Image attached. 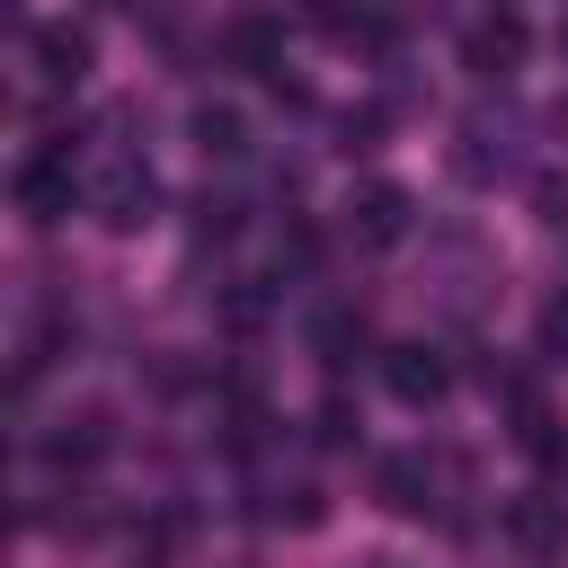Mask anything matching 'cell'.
<instances>
[{"label": "cell", "mask_w": 568, "mask_h": 568, "mask_svg": "<svg viewBox=\"0 0 568 568\" xmlns=\"http://www.w3.org/2000/svg\"><path fill=\"white\" fill-rule=\"evenodd\" d=\"M186 133H195L204 160H240V151H248V115H240L231 98H204V106L186 115Z\"/></svg>", "instance_id": "obj_11"}, {"label": "cell", "mask_w": 568, "mask_h": 568, "mask_svg": "<svg viewBox=\"0 0 568 568\" xmlns=\"http://www.w3.org/2000/svg\"><path fill=\"white\" fill-rule=\"evenodd\" d=\"M160 213V178H151V160H115L106 178H98V222L106 231H142Z\"/></svg>", "instance_id": "obj_4"}, {"label": "cell", "mask_w": 568, "mask_h": 568, "mask_svg": "<svg viewBox=\"0 0 568 568\" xmlns=\"http://www.w3.org/2000/svg\"><path fill=\"white\" fill-rule=\"evenodd\" d=\"M222 53H231L240 71H275V62H284V18L240 9V18H231V36H222Z\"/></svg>", "instance_id": "obj_10"}, {"label": "cell", "mask_w": 568, "mask_h": 568, "mask_svg": "<svg viewBox=\"0 0 568 568\" xmlns=\"http://www.w3.org/2000/svg\"><path fill=\"white\" fill-rule=\"evenodd\" d=\"M559 53H568V18H559Z\"/></svg>", "instance_id": "obj_18"}, {"label": "cell", "mask_w": 568, "mask_h": 568, "mask_svg": "<svg viewBox=\"0 0 568 568\" xmlns=\"http://www.w3.org/2000/svg\"><path fill=\"white\" fill-rule=\"evenodd\" d=\"M408 222H417V204H408V186H390V178H364V186L346 195V240H355V248H399Z\"/></svg>", "instance_id": "obj_1"}, {"label": "cell", "mask_w": 568, "mask_h": 568, "mask_svg": "<svg viewBox=\"0 0 568 568\" xmlns=\"http://www.w3.org/2000/svg\"><path fill=\"white\" fill-rule=\"evenodd\" d=\"M506 541L532 550V559L568 550V497H559V488H524V497L506 506Z\"/></svg>", "instance_id": "obj_6"}, {"label": "cell", "mask_w": 568, "mask_h": 568, "mask_svg": "<svg viewBox=\"0 0 568 568\" xmlns=\"http://www.w3.org/2000/svg\"><path fill=\"white\" fill-rule=\"evenodd\" d=\"M382 506H390V515H426V506H435L426 453H390V462H382Z\"/></svg>", "instance_id": "obj_12"}, {"label": "cell", "mask_w": 568, "mask_h": 568, "mask_svg": "<svg viewBox=\"0 0 568 568\" xmlns=\"http://www.w3.org/2000/svg\"><path fill=\"white\" fill-rule=\"evenodd\" d=\"M36 453H44L53 470H89V462L115 453V426H106V408H71V417H53V426L36 435Z\"/></svg>", "instance_id": "obj_5"}, {"label": "cell", "mask_w": 568, "mask_h": 568, "mask_svg": "<svg viewBox=\"0 0 568 568\" xmlns=\"http://www.w3.org/2000/svg\"><path fill=\"white\" fill-rule=\"evenodd\" d=\"M89 62H98V44H89V27H71V18H53V27H36V71H44L53 89H71V80H89Z\"/></svg>", "instance_id": "obj_8"}, {"label": "cell", "mask_w": 568, "mask_h": 568, "mask_svg": "<svg viewBox=\"0 0 568 568\" xmlns=\"http://www.w3.org/2000/svg\"><path fill=\"white\" fill-rule=\"evenodd\" d=\"M506 399H515V444H524V453H532L541 470H559V462H568V435H559L550 399H541V390H524V382H515Z\"/></svg>", "instance_id": "obj_9"}, {"label": "cell", "mask_w": 568, "mask_h": 568, "mask_svg": "<svg viewBox=\"0 0 568 568\" xmlns=\"http://www.w3.org/2000/svg\"><path fill=\"white\" fill-rule=\"evenodd\" d=\"M222 320H231V328H257V320H266V293H231Z\"/></svg>", "instance_id": "obj_17"}, {"label": "cell", "mask_w": 568, "mask_h": 568, "mask_svg": "<svg viewBox=\"0 0 568 568\" xmlns=\"http://www.w3.org/2000/svg\"><path fill=\"white\" fill-rule=\"evenodd\" d=\"M524 44H532V27H524L515 9H488V18H479V27L462 36V62H470L479 80H506V71L524 62Z\"/></svg>", "instance_id": "obj_7"}, {"label": "cell", "mask_w": 568, "mask_h": 568, "mask_svg": "<svg viewBox=\"0 0 568 568\" xmlns=\"http://www.w3.org/2000/svg\"><path fill=\"white\" fill-rule=\"evenodd\" d=\"M532 213H541L550 231H568V178H559V169H541V178H532Z\"/></svg>", "instance_id": "obj_13"}, {"label": "cell", "mask_w": 568, "mask_h": 568, "mask_svg": "<svg viewBox=\"0 0 568 568\" xmlns=\"http://www.w3.org/2000/svg\"><path fill=\"white\" fill-rule=\"evenodd\" d=\"M337 133H346V151H364V142L382 133V106H346V124H337Z\"/></svg>", "instance_id": "obj_16"}, {"label": "cell", "mask_w": 568, "mask_h": 568, "mask_svg": "<svg viewBox=\"0 0 568 568\" xmlns=\"http://www.w3.org/2000/svg\"><path fill=\"white\" fill-rule=\"evenodd\" d=\"M382 382H390L399 408H435V399L453 390V364H444V346L408 337V346H382Z\"/></svg>", "instance_id": "obj_2"}, {"label": "cell", "mask_w": 568, "mask_h": 568, "mask_svg": "<svg viewBox=\"0 0 568 568\" xmlns=\"http://www.w3.org/2000/svg\"><path fill=\"white\" fill-rule=\"evenodd\" d=\"M80 204V178H71V151L53 142V151H36L27 169H18V213L27 222H62Z\"/></svg>", "instance_id": "obj_3"}, {"label": "cell", "mask_w": 568, "mask_h": 568, "mask_svg": "<svg viewBox=\"0 0 568 568\" xmlns=\"http://www.w3.org/2000/svg\"><path fill=\"white\" fill-rule=\"evenodd\" d=\"M355 337H364V320H355V311H328V320H320V355H328V364H346V346H355Z\"/></svg>", "instance_id": "obj_14"}, {"label": "cell", "mask_w": 568, "mask_h": 568, "mask_svg": "<svg viewBox=\"0 0 568 568\" xmlns=\"http://www.w3.org/2000/svg\"><path fill=\"white\" fill-rule=\"evenodd\" d=\"M541 355H550V364H568V293H550V302H541Z\"/></svg>", "instance_id": "obj_15"}]
</instances>
